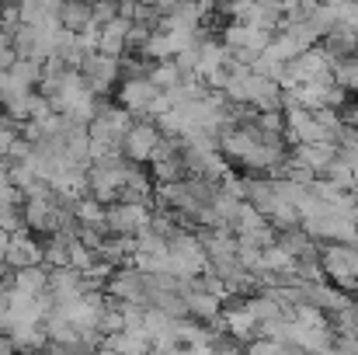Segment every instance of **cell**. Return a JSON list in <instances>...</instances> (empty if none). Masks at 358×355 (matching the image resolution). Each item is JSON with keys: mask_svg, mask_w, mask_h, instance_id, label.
Listing matches in <instances>:
<instances>
[{"mask_svg": "<svg viewBox=\"0 0 358 355\" xmlns=\"http://www.w3.org/2000/svg\"><path fill=\"white\" fill-rule=\"evenodd\" d=\"M243 307L254 314V321H278L282 317V307L264 293V289H257V293H250L247 300H243Z\"/></svg>", "mask_w": 358, "mask_h": 355, "instance_id": "19", "label": "cell"}, {"mask_svg": "<svg viewBox=\"0 0 358 355\" xmlns=\"http://www.w3.org/2000/svg\"><path fill=\"white\" fill-rule=\"evenodd\" d=\"M10 286L21 289V293H45L49 289V265H24V268H14L10 272Z\"/></svg>", "mask_w": 358, "mask_h": 355, "instance_id": "11", "label": "cell"}, {"mask_svg": "<svg viewBox=\"0 0 358 355\" xmlns=\"http://www.w3.org/2000/svg\"><path fill=\"white\" fill-rule=\"evenodd\" d=\"M146 171H150L153 181H181L188 174L181 153H171V157H160V160H146Z\"/></svg>", "mask_w": 358, "mask_h": 355, "instance_id": "14", "label": "cell"}, {"mask_svg": "<svg viewBox=\"0 0 358 355\" xmlns=\"http://www.w3.org/2000/svg\"><path fill=\"white\" fill-rule=\"evenodd\" d=\"M157 139H160L157 122L139 116L132 125H129L125 139H122V153H125V160H132V164H146L150 153H153V146H157Z\"/></svg>", "mask_w": 358, "mask_h": 355, "instance_id": "3", "label": "cell"}, {"mask_svg": "<svg viewBox=\"0 0 358 355\" xmlns=\"http://www.w3.org/2000/svg\"><path fill=\"white\" fill-rule=\"evenodd\" d=\"M352 220H355V227H358V202H355V209H352Z\"/></svg>", "mask_w": 358, "mask_h": 355, "instance_id": "28", "label": "cell"}, {"mask_svg": "<svg viewBox=\"0 0 358 355\" xmlns=\"http://www.w3.org/2000/svg\"><path fill=\"white\" fill-rule=\"evenodd\" d=\"M299 164H306L313 174H324V167L338 157V143L334 139H310V143H296L289 150Z\"/></svg>", "mask_w": 358, "mask_h": 355, "instance_id": "8", "label": "cell"}, {"mask_svg": "<svg viewBox=\"0 0 358 355\" xmlns=\"http://www.w3.org/2000/svg\"><path fill=\"white\" fill-rule=\"evenodd\" d=\"M73 216H77V223H84V227H98V230L108 234V227H105V206H101L94 195L77 199V202H73Z\"/></svg>", "mask_w": 358, "mask_h": 355, "instance_id": "16", "label": "cell"}, {"mask_svg": "<svg viewBox=\"0 0 358 355\" xmlns=\"http://www.w3.org/2000/svg\"><path fill=\"white\" fill-rule=\"evenodd\" d=\"M105 293L115 296V300H132V303H143L146 307V289H143V272L132 268V265H119L112 268L108 282H105Z\"/></svg>", "mask_w": 358, "mask_h": 355, "instance_id": "5", "label": "cell"}, {"mask_svg": "<svg viewBox=\"0 0 358 355\" xmlns=\"http://www.w3.org/2000/svg\"><path fill=\"white\" fill-rule=\"evenodd\" d=\"M84 39H80V32H70V28H63L59 35H56V56L66 63V67H80V60H84Z\"/></svg>", "mask_w": 358, "mask_h": 355, "instance_id": "13", "label": "cell"}, {"mask_svg": "<svg viewBox=\"0 0 358 355\" xmlns=\"http://www.w3.org/2000/svg\"><path fill=\"white\" fill-rule=\"evenodd\" d=\"M129 28H132V21L122 18V14H115L112 21H105L101 32H98V53L119 60L122 53H125V35H129Z\"/></svg>", "mask_w": 358, "mask_h": 355, "instance_id": "10", "label": "cell"}, {"mask_svg": "<svg viewBox=\"0 0 358 355\" xmlns=\"http://www.w3.org/2000/svg\"><path fill=\"white\" fill-rule=\"evenodd\" d=\"M10 4H21V0H10Z\"/></svg>", "mask_w": 358, "mask_h": 355, "instance_id": "29", "label": "cell"}, {"mask_svg": "<svg viewBox=\"0 0 358 355\" xmlns=\"http://www.w3.org/2000/svg\"><path fill=\"white\" fill-rule=\"evenodd\" d=\"M185 300H188V314H192V317H199L202 324H209L216 314H223V307H220V296H216V293H209V289H199V286H192V289L185 293Z\"/></svg>", "mask_w": 358, "mask_h": 355, "instance_id": "12", "label": "cell"}, {"mask_svg": "<svg viewBox=\"0 0 358 355\" xmlns=\"http://www.w3.org/2000/svg\"><path fill=\"white\" fill-rule=\"evenodd\" d=\"M150 216H153V206L146 202H108L105 206V227L108 234H139L143 227H150Z\"/></svg>", "mask_w": 358, "mask_h": 355, "instance_id": "1", "label": "cell"}, {"mask_svg": "<svg viewBox=\"0 0 358 355\" xmlns=\"http://www.w3.org/2000/svg\"><path fill=\"white\" fill-rule=\"evenodd\" d=\"M94 261H98V254H94L80 237H73V240H70V258H66V265H70V268H77V272H87Z\"/></svg>", "mask_w": 358, "mask_h": 355, "instance_id": "22", "label": "cell"}, {"mask_svg": "<svg viewBox=\"0 0 358 355\" xmlns=\"http://www.w3.org/2000/svg\"><path fill=\"white\" fill-rule=\"evenodd\" d=\"M10 338H14V352L17 349H49V338H45L42 321L38 324H14L10 328Z\"/></svg>", "mask_w": 358, "mask_h": 355, "instance_id": "17", "label": "cell"}, {"mask_svg": "<svg viewBox=\"0 0 358 355\" xmlns=\"http://www.w3.org/2000/svg\"><path fill=\"white\" fill-rule=\"evenodd\" d=\"M3 265H7V268L42 265V244L35 240L31 230H24V234H10L7 247H3Z\"/></svg>", "mask_w": 358, "mask_h": 355, "instance_id": "6", "label": "cell"}, {"mask_svg": "<svg viewBox=\"0 0 358 355\" xmlns=\"http://www.w3.org/2000/svg\"><path fill=\"white\" fill-rule=\"evenodd\" d=\"M115 14H119V0H94V4H91V18H94L98 25L112 21Z\"/></svg>", "mask_w": 358, "mask_h": 355, "instance_id": "25", "label": "cell"}, {"mask_svg": "<svg viewBox=\"0 0 358 355\" xmlns=\"http://www.w3.org/2000/svg\"><path fill=\"white\" fill-rule=\"evenodd\" d=\"M87 289H91V286H87L84 272H77V268H70V265H56V268H49V293H52L56 303L80 300Z\"/></svg>", "mask_w": 358, "mask_h": 355, "instance_id": "4", "label": "cell"}, {"mask_svg": "<svg viewBox=\"0 0 358 355\" xmlns=\"http://www.w3.org/2000/svg\"><path fill=\"white\" fill-rule=\"evenodd\" d=\"M146 77L157 84V91H171V88H174V84H178L185 74L178 70V63H174V60H157V63L150 67V74H146Z\"/></svg>", "mask_w": 358, "mask_h": 355, "instance_id": "20", "label": "cell"}, {"mask_svg": "<svg viewBox=\"0 0 358 355\" xmlns=\"http://www.w3.org/2000/svg\"><path fill=\"white\" fill-rule=\"evenodd\" d=\"M7 70H10L14 77H21L28 88H38V81H42V63H38V60H28V56H17Z\"/></svg>", "mask_w": 358, "mask_h": 355, "instance_id": "21", "label": "cell"}, {"mask_svg": "<svg viewBox=\"0 0 358 355\" xmlns=\"http://www.w3.org/2000/svg\"><path fill=\"white\" fill-rule=\"evenodd\" d=\"M84 4H94V0H84Z\"/></svg>", "mask_w": 358, "mask_h": 355, "instance_id": "30", "label": "cell"}, {"mask_svg": "<svg viewBox=\"0 0 358 355\" xmlns=\"http://www.w3.org/2000/svg\"><path fill=\"white\" fill-rule=\"evenodd\" d=\"M10 272H14V268H7V265H0V286H10Z\"/></svg>", "mask_w": 358, "mask_h": 355, "instance_id": "27", "label": "cell"}, {"mask_svg": "<svg viewBox=\"0 0 358 355\" xmlns=\"http://www.w3.org/2000/svg\"><path fill=\"white\" fill-rule=\"evenodd\" d=\"M77 70L84 74V81H87V88H91L94 95H108V91L115 88V81H119V60H115V56H105V53H98V49L84 53V60H80Z\"/></svg>", "mask_w": 358, "mask_h": 355, "instance_id": "2", "label": "cell"}, {"mask_svg": "<svg viewBox=\"0 0 358 355\" xmlns=\"http://www.w3.org/2000/svg\"><path fill=\"white\" fill-rule=\"evenodd\" d=\"M56 18H59L63 28H70V32H84L87 21H91V4H84V0H63L59 11H56Z\"/></svg>", "mask_w": 358, "mask_h": 355, "instance_id": "15", "label": "cell"}, {"mask_svg": "<svg viewBox=\"0 0 358 355\" xmlns=\"http://www.w3.org/2000/svg\"><path fill=\"white\" fill-rule=\"evenodd\" d=\"M0 227H3L7 234H24V230H28V223H24L21 206H7V209H0Z\"/></svg>", "mask_w": 358, "mask_h": 355, "instance_id": "24", "label": "cell"}, {"mask_svg": "<svg viewBox=\"0 0 358 355\" xmlns=\"http://www.w3.org/2000/svg\"><path fill=\"white\" fill-rule=\"evenodd\" d=\"M331 70H334V81H338L341 88H348L352 95H358V56H352V60H341V63H334Z\"/></svg>", "mask_w": 358, "mask_h": 355, "instance_id": "23", "label": "cell"}, {"mask_svg": "<svg viewBox=\"0 0 358 355\" xmlns=\"http://www.w3.org/2000/svg\"><path fill=\"white\" fill-rule=\"evenodd\" d=\"M101 261L108 265H132V254H136V234H105L98 251H94Z\"/></svg>", "mask_w": 358, "mask_h": 355, "instance_id": "9", "label": "cell"}, {"mask_svg": "<svg viewBox=\"0 0 358 355\" xmlns=\"http://www.w3.org/2000/svg\"><path fill=\"white\" fill-rule=\"evenodd\" d=\"M157 98V84L150 81V77H125L119 88V105L122 109H129L132 116L139 118L146 112V105Z\"/></svg>", "mask_w": 358, "mask_h": 355, "instance_id": "7", "label": "cell"}, {"mask_svg": "<svg viewBox=\"0 0 358 355\" xmlns=\"http://www.w3.org/2000/svg\"><path fill=\"white\" fill-rule=\"evenodd\" d=\"M223 317H227V331H230V335L237 338L240 345H247V342L254 338V324H257V321H254V314H250L247 307H237V310H227Z\"/></svg>", "mask_w": 358, "mask_h": 355, "instance_id": "18", "label": "cell"}, {"mask_svg": "<svg viewBox=\"0 0 358 355\" xmlns=\"http://www.w3.org/2000/svg\"><path fill=\"white\" fill-rule=\"evenodd\" d=\"M341 116H345V122H348V125H355V129H358V102H355V105H348Z\"/></svg>", "mask_w": 358, "mask_h": 355, "instance_id": "26", "label": "cell"}]
</instances>
